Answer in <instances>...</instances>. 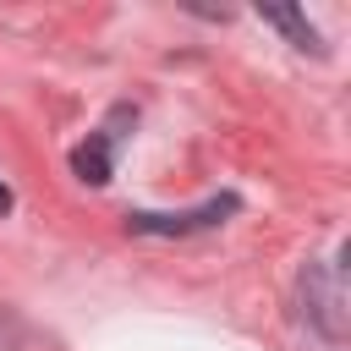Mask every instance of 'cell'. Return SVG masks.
<instances>
[{"instance_id":"2","label":"cell","mask_w":351,"mask_h":351,"mask_svg":"<svg viewBox=\"0 0 351 351\" xmlns=\"http://www.w3.org/2000/svg\"><path fill=\"white\" fill-rule=\"evenodd\" d=\"M71 170H77L88 186H104V181H110V137H88V143L71 154Z\"/></svg>"},{"instance_id":"1","label":"cell","mask_w":351,"mask_h":351,"mask_svg":"<svg viewBox=\"0 0 351 351\" xmlns=\"http://www.w3.org/2000/svg\"><path fill=\"white\" fill-rule=\"evenodd\" d=\"M230 208H236V197H214V203H203V208H192V214H132V230H143V236H181V230L219 225Z\"/></svg>"},{"instance_id":"4","label":"cell","mask_w":351,"mask_h":351,"mask_svg":"<svg viewBox=\"0 0 351 351\" xmlns=\"http://www.w3.org/2000/svg\"><path fill=\"white\" fill-rule=\"evenodd\" d=\"M5 208H11V192H5V186H0V214H5Z\"/></svg>"},{"instance_id":"3","label":"cell","mask_w":351,"mask_h":351,"mask_svg":"<svg viewBox=\"0 0 351 351\" xmlns=\"http://www.w3.org/2000/svg\"><path fill=\"white\" fill-rule=\"evenodd\" d=\"M263 22H274V27H285V33L296 38V49H318V33H313V22H307L302 11H285V5H269V11H263Z\"/></svg>"}]
</instances>
